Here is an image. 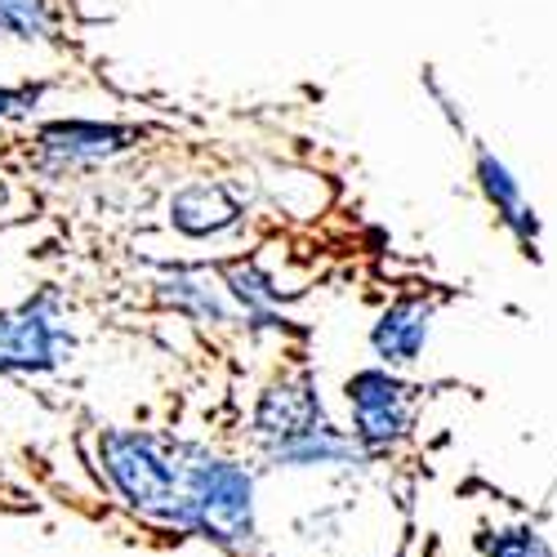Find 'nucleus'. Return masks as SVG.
<instances>
[{
    "mask_svg": "<svg viewBox=\"0 0 557 557\" xmlns=\"http://www.w3.org/2000/svg\"><path fill=\"white\" fill-rule=\"evenodd\" d=\"M170 522L188 527L206 540L242 548L255 540V482L242 463L206 459L188 473V491L174 504Z\"/></svg>",
    "mask_w": 557,
    "mask_h": 557,
    "instance_id": "nucleus-1",
    "label": "nucleus"
},
{
    "mask_svg": "<svg viewBox=\"0 0 557 557\" xmlns=\"http://www.w3.org/2000/svg\"><path fill=\"white\" fill-rule=\"evenodd\" d=\"M99 450H103V469L108 478L116 482V491L144 508V513H157V518H170L174 504L183 499L178 495V469L157 450V442L148 433H103L99 437Z\"/></svg>",
    "mask_w": 557,
    "mask_h": 557,
    "instance_id": "nucleus-2",
    "label": "nucleus"
},
{
    "mask_svg": "<svg viewBox=\"0 0 557 557\" xmlns=\"http://www.w3.org/2000/svg\"><path fill=\"white\" fill-rule=\"evenodd\" d=\"M50 304V295H40L0 312V370H18V375L32 370L36 375V370H54L63 361L72 335L54 321Z\"/></svg>",
    "mask_w": 557,
    "mask_h": 557,
    "instance_id": "nucleus-3",
    "label": "nucleus"
},
{
    "mask_svg": "<svg viewBox=\"0 0 557 557\" xmlns=\"http://www.w3.org/2000/svg\"><path fill=\"white\" fill-rule=\"evenodd\" d=\"M348 406H352V433L361 446L380 450L388 442H397L410 424V388L401 380H393L384 366L357 370L348 380Z\"/></svg>",
    "mask_w": 557,
    "mask_h": 557,
    "instance_id": "nucleus-4",
    "label": "nucleus"
},
{
    "mask_svg": "<svg viewBox=\"0 0 557 557\" xmlns=\"http://www.w3.org/2000/svg\"><path fill=\"white\" fill-rule=\"evenodd\" d=\"M321 429H331V424H326V414H321V401L308 380L272 384L255 406V433L268 446H282V442H295V437H308Z\"/></svg>",
    "mask_w": 557,
    "mask_h": 557,
    "instance_id": "nucleus-5",
    "label": "nucleus"
},
{
    "mask_svg": "<svg viewBox=\"0 0 557 557\" xmlns=\"http://www.w3.org/2000/svg\"><path fill=\"white\" fill-rule=\"evenodd\" d=\"M125 125H103V121H54L40 129V152L63 165H85V161H108L129 148Z\"/></svg>",
    "mask_w": 557,
    "mask_h": 557,
    "instance_id": "nucleus-6",
    "label": "nucleus"
},
{
    "mask_svg": "<svg viewBox=\"0 0 557 557\" xmlns=\"http://www.w3.org/2000/svg\"><path fill=\"white\" fill-rule=\"evenodd\" d=\"M433 331V308L424 299H397L370 331V348L384 366H410L424 352Z\"/></svg>",
    "mask_w": 557,
    "mask_h": 557,
    "instance_id": "nucleus-7",
    "label": "nucleus"
},
{
    "mask_svg": "<svg viewBox=\"0 0 557 557\" xmlns=\"http://www.w3.org/2000/svg\"><path fill=\"white\" fill-rule=\"evenodd\" d=\"M170 219L183 237H219L242 223V201L223 183H193L170 201Z\"/></svg>",
    "mask_w": 557,
    "mask_h": 557,
    "instance_id": "nucleus-8",
    "label": "nucleus"
},
{
    "mask_svg": "<svg viewBox=\"0 0 557 557\" xmlns=\"http://www.w3.org/2000/svg\"><path fill=\"white\" fill-rule=\"evenodd\" d=\"M478 178H482V193H486V201L495 206V214H499L508 227H513V237L531 250L540 223H535V210H531L527 197H522V183L513 178V170H508L491 148H478Z\"/></svg>",
    "mask_w": 557,
    "mask_h": 557,
    "instance_id": "nucleus-9",
    "label": "nucleus"
},
{
    "mask_svg": "<svg viewBox=\"0 0 557 557\" xmlns=\"http://www.w3.org/2000/svg\"><path fill=\"white\" fill-rule=\"evenodd\" d=\"M276 463L286 469H312V463H361L357 446L339 433V429H321V433H308V437H295V442H282V446H268Z\"/></svg>",
    "mask_w": 557,
    "mask_h": 557,
    "instance_id": "nucleus-10",
    "label": "nucleus"
},
{
    "mask_svg": "<svg viewBox=\"0 0 557 557\" xmlns=\"http://www.w3.org/2000/svg\"><path fill=\"white\" fill-rule=\"evenodd\" d=\"M161 295H165L174 308L193 312L197 321H227L223 299H219V295H214V290L201 282V276H193V272H174V276H165Z\"/></svg>",
    "mask_w": 557,
    "mask_h": 557,
    "instance_id": "nucleus-11",
    "label": "nucleus"
},
{
    "mask_svg": "<svg viewBox=\"0 0 557 557\" xmlns=\"http://www.w3.org/2000/svg\"><path fill=\"white\" fill-rule=\"evenodd\" d=\"M0 32L14 40H50L54 32L50 0H0Z\"/></svg>",
    "mask_w": 557,
    "mask_h": 557,
    "instance_id": "nucleus-12",
    "label": "nucleus"
},
{
    "mask_svg": "<svg viewBox=\"0 0 557 557\" xmlns=\"http://www.w3.org/2000/svg\"><path fill=\"white\" fill-rule=\"evenodd\" d=\"M223 282H227V290L237 295L242 304H246V312H255L259 317V326L263 321H272V304H276V290H272V282L255 268V263H232L227 272H223Z\"/></svg>",
    "mask_w": 557,
    "mask_h": 557,
    "instance_id": "nucleus-13",
    "label": "nucleus"
},
{
    "mask_svg": "<svg viewBox=\"0 0 557 557\" xmlns=\"http://www.w3.org/2000/svg\"><path fill=\"white\" fill-rule=\"evenodd\" d=\"M491 557H553L540 531H504L486 544Z\"/></svg>",
    "mask_w": 557,
    "mask_h": 557,
    "instance_id": "nucleus-14",
    "label": "nucleus"
},
{
    "mask_svg": "<svg viewBox=\"0 0 557 557\" xmlns=\"http://www.w3.org/2000/svg\"><path fill=\"white\" fill-rule=\"evenodd\" d=\"M18 95H10V89H0V116H10V112H18Z\"/></svg>",
    "mask_w": 557,
    "mask_h": 557,
    "instance_id": "nucleus-15",
    "label": "nucleus"
}]
</instances>
